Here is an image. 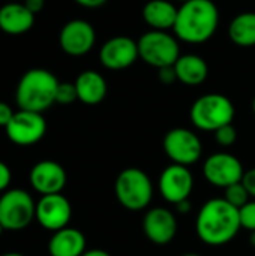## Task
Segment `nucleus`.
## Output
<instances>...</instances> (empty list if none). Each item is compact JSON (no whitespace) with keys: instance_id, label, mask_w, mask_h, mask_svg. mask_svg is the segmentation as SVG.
Instances as JSON below:
<instances>
[{"instance_id":"nucleus-1","label":"nucleus","mask_w":255,"mask_h":256,"mask_svg":"<svg viewBox=\"0 0 255 256\" xmlns=\"http://www.w3.org/2000/svg\"><path fill=\"white\" fill-rule=\"evenodd\" d=\"M239 208L224 198L209 200L198 212L195 230L200 240L209 246H224L231 242L240 230Z\"/></svg>"},{"instance_id":"nucleus-2","label":"nucleus","mask_w":255,"mask_h":256,"mask_svg":"<svg viewBox=\"0 0 255 256\" xmlns=\"http://www.w3.org/2000/svg\"><path fill=\"white\" fill-rule=\"evenodd\" d=\"M219 22V10L212 0H189L177 8L173 32L186 44H203L209 40Z\"/></svg>"},{"instance_id":"nucleus-3","label":"nucleus","mask_w":255,"mask_h":256,"mask_svg":"<svg viewBox=\"0 0 255 256\" xmlns=\"http://www.w3.org/2000/svg\"><path fill=\"white\" fill-rule=\"evenodd\" d=\"M59 87L57 78L47 69L35 68L27 70L15 92V100L20 110L44 112L56 102V92Z\"/></svg>"},{"instance_id":"nucleus-4","label":"nucleus","mask_w":255,"mask_h":256,"mask_svg":"<svg viewBox=\"0 0 255 256\" xmlns=\"http://www.w3.org/2000/svg\"><path fill=\"white\" fill-rule=\"evenodd\" d=\"M189 117L195 128L215 132L225 124H231L234 118V105L224 94L209 93L192 104Z\"/></svg>"},{"instance_id":"nucleus-5","label":"nucleus","mask_w":255,"mask_h":256,"mask_svg":"<svg viewBox=\"0 0 255 256\" xmlns=\"http://www.w3.org/2000/svg\"><path fill=\"white\" fill-rule=\"evenodd\" d=\"M117 201L129 212L144 210L153 196V184L149 176L138 168H126L120 171L114 183Z\"/></svg>"},{"instance_id":"nucleus-6","label":"nucleus","mask_w":255,"mask_h":256,"mask_svg":"<svg viewBox=\"0 0 255 256\" xmlns=\"http://www.w3.org/2000/svg\"><path fill=\"white\" fill-rule=\"evenodd\" d=\"M137 44L140 58L156 69L174 66L177 58L182 56L177 39L162 30L146 32Z\"/></svg>"},{"instance_id":"nucleus-7","label":"nucleus","mask_w":255,"mask_h":256,"mask_svg":"<svg viewBox=\"0 0 255 256\" xmlns=\"http://www.w3.org/2000/svg\"><path fill=\"white\" fill-rule=\"evenodd\" d=\"M35 214L36 204L26 190L11 189L0 196V225L3 230H24L32 224Z\"/></svg>"},{"instance_id":"nucleus-8","label":"nucleus","mask_w":255,"mask_h":256,"mask_svg":"<svg viewBox=\"0 0 255 256\" xmlns=\"http://www.w3.org/2000/svg\"><path fill=\"white\" fill-rule=\"evenodd\" d=\"M164 152L173 164L189 166L200 160L203 146L200 138L189 129L174 128L164 136Z\"/></svg>"},{"instance_id":"nucleus-9","label":"nucleus","mask_w":255,"mask_h":256,"mask_svg":"<svg viewBox=\"0 0 255 256\" xmlns=\"http://www.w3.org/2000/svg\"><path fill=\"white\" fill-rule=\"evenodd\" d=\"M8 138L17 146H33L47 132V122L41 112L20 110L5 128Z\"/></svg>"},{"instance_id":"nucleus-10","label":"nucleus","mask_w":255,"mask_h":256,"mask_svg":"<svg viewBox=\"0 0 255 256\" xmlns=\"http://www.w3.org/2000/svg\"><path fill=\"white\" fill-rule=\"evenodd\" d=\"M203 174L212 186L225 189L242 182L245 171L236 156L230 153H215L206 159Z\"/></svg>"},{"instance_id":"nucleus-11","label":"nucleus","mask_w":255,"mask_h":256,"mask_svg":"<svg viewBox=\"0 0 255 256\" xmlns=\"http://www.w3.org/2000/svg\"><path fill=\"white\" fill-rule=\"evenodd\" d=\"M72 216V207L62 194L44 195L36 204L35 219L48 231H59L68 226Z\"/></svg>"},{"instance_id":"nucleus-12","label":"nucleus","mask_w":255,"mask_h":256,"mask_svg":"<svg viewBox=\"0 0 255 256\" xmlns=\"http://www.w3.org/2000/svg\"><path fill=\"white\" fill-rule=\"evenodd\" d=\"M192 189L194 177L188 166L173 164L167 166L159 177V192L170 204L177 206L179 202L189 200Z\"/></svg>"},{"instance_id":"nucleus-13","label":"nucleus","mask_w":255,"mask_h":256,"mask_svg":"<svg viewBox=\"0 0 255 256\" xmlns=\"http://www.w3.org/2000/svg\"><path fill=\"white\" fill-rule=\"evenodd\" d=\"M96 40L95 28L86 20H71L68 21L59 34L60 48L74 57H80L87 54Z\"/></svg>"},{"instance_id":"nucleus-14","label":"nucleus","mask_w":255,"mask_h":256,"mask_svg":"<svg viewBox=\"0 0 255 256\" xmlns=\"http://www.w3.org/2000/svg\"><path fill=\"white\" fill-rule=\"evenodd\" d=\"M140 58L138 44L128 36H114L108 39L99 51V60L104 68L122 70L134 64Z\"/></svg>"},{"instance_id":"nucleus-15","label":"nucleus","mask_w":255,"mask_h":256,"mask_svg":"<svg viewBox=\"0 0 255 256\" xmlns=\"http://www.w3.org/2000/svg\"><path fill=\"white\" fill-rule=\"evenodd\" d=\"M143 232L153 244L165 246L176 237L177 220L167 208H150L143 219Z\"/></svg>"},{"instance_id":"nucleus-16","label":"nucleus","mask_w":255,"mask_h":256,"mask_svg":"<svg viewBox=\"0 0 255 256\" xmlns=\"http://www.w3.org/2000/svg\"><path fill=\"white\" fill-rule=\"evenodd\" d=\"M30 184L36 192L44 195L60 194L66 184L63 166L54 160H41L30 170Z\"/></svg>"},{"instance_id":"nucleus-17","label":"nucleus","mask_w":255,"mask_h":256,"mask_svg":"<svg viewBox=\"0 0 255 256\" xmlns=\"http://www.w3.org/2000/svg\"><path fill=\"white\" fill-rule=\"evenodd\" d=\"M50 256H81L86 252V237L75 228H63L48 242Z\"/></svg>"},{"instance_id":"nucleus-18","label":"nucleus","mask_w":255,"mask_h":256,"mask_svg":"<svg viewBox=\"0 0 255 256\" xmlns=\"http://www.w3.org/2000/svg\"><path fill=\"white\" fill-rule=\"evenodd\" d=\"M35 14L24 3H6L0 8V28L8 34H23L33 27Z\"/></svg>"},{"instance_id":"nucleus-19","label":"nucleus","mask_w":255,"mask_h":256,"mask_svg":"<svg viewBox=\"0 0 255 256\" xmlns=\"http://www.w3.org/2000/svg\"><path fill=\"white\" fill-rule=\"evenodd\" d=\"M78 100L86 105H98L107 96V81L96 70H84L75 80Z\"/></svg>"},{"instance_id":"nucleus-20","label":"nucleus","mask_w":255,"mask_h":256,"mask_svg":"<svg viewBox=\"0 0 255 256\" xmlns=\"http://www.w3.org/2000/svg\"><path fill=\"white\" fill-rule=\"evenodd\" d=\"M177 18V8L168 0H150L143 8V20L152 30L167 32L173 28Z\"/></svg>"},{"instance_id":"nucleus-21","label":"nucleus","mask_w":255,"mask_h":256,"mask_svg":"<svg viewBox=\"0 0 255 256\" xmlns=\"http://www.w3.org/2000/svg\"><path fill=\"white\" fill-rule=\"evenodd\" d=\"M177 81L185 86H200L209 75V66L204 58L197 54H183L174 63Z\"/></svg>"},{"instance_id":"nucleus-22","label":"nucleus","mask_w":255,"mask_h":256,"mask_svg":"<svg viewBox=\"0 0 255 256\" xmlns=\"http://www.w3.org/2000/svg\"><path fill=\"white\" fill-rule=\"evenodd\" d=\"M228 36L239 46H254L255 12H242L234 16L228 27Z\"/></svg>"},{"instance_id":"nucleus-23","label":"nucleus","mask_w":255,"mask_h":256,"mask_svg":"<svg viewBox=\"0 0 255 256\" xmlns=\"http://www.w3.org/2000/svg\"><path fill=\"white\" fill-rule=\"evenodd\" d=\"M224 200L230 202L236 208H242L246 202H249V194L242 182L234 183L224 189Z\"/></svg>"},{"instance_id":"nucleus-24","label":"nucleus","mask_w":255,"mask_h":256,"mask_svg":"<svg viewBox=\"0 0 255 256\" xmlns=\"http://www.w3.org/2000/svg\"><path fill=\"white\" fill-rule=\"evenodd\" d=\"M78 99L75 84L72 82H59L57 92H56V102L62 105H69L74 100Z\"/></svg>"},{"instance_id":"nucleus-25","label":"nucleus","mask_w":255,"mask_h":256,"mask_svg":"<svg viewBox=\"0 0 255 256\" xmlns=\"http://www.w3.org/2000/svg\"><path fill=\"white\" fill-rule=\"evenodd\" d=\"M213 134H215V141L222 147H230L237 140V130L233 124H225L218 130H215Z\"/></svg>"},{"instance_id":"nucleus-26","label":"nucleus","mask_w":255,"mask_h":256,"mask_svg":"<svg viewBox=\"0 0 255 256\" xmlns=\"http://www.w3.org/2000/svg\"><path fill=\"white\" fill-rule=\"evenodd\" d=\"M239 218L242 228L251 232L255 231V201H249L242 208H239Z\"/></svg>"},{"instance_id":"nucleus-27","label":"nucleus","mask_w":255,"mask_h":256,"mask_svg":"<svg viewBox=\"0 0 255 256\" xmlns=\"http://www.w3.org/2000/svg\"><path fill=\"white\" fill-rule=\"evenodd\" d=\"M158 78L162 84H173L177 81V74H176V69L174 66H165V68H161L158 69Z\"/></svg>"},{"instance_id":"nucleus-28","label":"nucleus","mask_w":255,"mask_h":256,"mask_svg":"<svg viewBox=\"0 0 255 256\" xmlns=\"http://www.w3.org/2000/svg\"><path fill=\"white\" fill-rule=\"evenodd\" d=\"M242 183L246 188L249 196L255 198V168L249 170V171H245V174L242 177Z\"/></svg>"},{"instance_id":"nucleus-29","label":"nucleus","mask_w":255,"mask_h":256,"mask_svg":"<svg viewBox=\"0 0 255 256\" xmlns=\"http://www.w3.org/2000/svg\"><path fill=\"white\" fill-rule=\"evenodd\" d=\"M11 178H12V174H11L9 166L5 162L0 160V192L8 189V186L11 183Z\"/></svg>"},{"instance_id":"nucleus-30","label":"nucleus","mask_w":255,"mask_h":256,"mask_svg":"<svg viewBox=\"0 0 255 256\" xmlns=\"http://www.w3.org/2000/svg\"><path fill=\"white\" fill-rule=\"evenodd\" d=\"M14 114H15V112L12 111V108H11L8 104L0 102V126H2V128H6V126L9 124V122L12 120Z\"/></svg>"},{"instance_id":"nucleus-31","label":"nucleus","mask_w":255,"mask_h":256,"mask_svg":"<svg viewBox=\"0 0 255 256\" xmlns=\"http://www.w3.org/2000/svg\"><path fill=\"white\" fill-rule=\"evenodd\" d=\"M24 6L32 12V14H38L44 9L45 6V0H26Z\"/></svg>"},{"instance_id":"nucleus-32","label":"nucleus","mask_w":255,"mask_h":256,"mask_svg":"<svg viewBox=\"0 0 255 256\" xmlns=\"http://www.w3.org/2000/svg\"><path fill=\"white\" fill-rule=\"evenodd\" d=\"M74 2L81 4V6H84V8H92V9L93 8H99V6L107 3V0H74Z\"/></svg>"},{"instance_id":"nucleus-33","label":"nucleus","mask_w":255,"mask_h":256,"mask_svg":"<svg viewBox=\"0 0 255 256\" xmlns=\"http://www.w3.org/2000/svg\"><path fill=\"white\" fill-rule=\"evenodd\" d=\"M176 207H177V212H179V213L186 214V213H189V210H191V202H189V200H185V201L179 202Z\"/></svg>"},{"instance_id":"nucleus-34","label":"nucleus","mask_w":255,"mask_h":256,"mask_svg":"<svg viewBox=\"0 0 255 256\" xmlns=\"http://www.w3.org/2000/svg\"><path fill=\"white\" fill-rule=\"evenodd\" d=\"M81 256H111L108 252L101 250V249H92V250H86Z\"/></svg>"},{"instance_id":"nucleus-35","label":"nucleus","mask_w":255,"mask_h":256,"mask_svg":"<svg viewBox=\"0 0 255 256\" xmlns=\"http://www.w3.org/2000/svg\"><path fill=\"white\" fill-rule=\"evenodd\" d=\"M249 244H251L252 248H255V231L249 232Z\"/></svg>"},{"instance_id":"nucleus-36","label":"nucleus","mask_w":255,"mask_h":256,"mask_svg":"<svg viewBox=\"0 0 255 256\" xmlns=\"http://www.w3.org/2000/svg\"><path fill=\"white\" fill-rule=\"evenodd\" d=\"M0 256H24V255L17 254V252H9V254H3V255H0Z\"/></svg>"},{"instance_id":"nucleus-37","label":"nucleus","mask_w":255,"mask_h":256,"mask_svg":"<svg viewBox=\"0 0 255 256\" xmlns=\"http://www.w3.org/2000/svg\"><path fill=\"white\" fill-rule=\"evenodd\" d=\"M182 256H200L198 254H185V255H182Z\"/></svg>"},{"instance_id":"nucleus-38","label":"nucleus","mask_w":255,"mask_h":256,"mask_svg":"<svg viewBox=\"0 0 255 256\" xmlns=\"http://www.w3.org/2000/svg\"><path fill=\"white\" fill-rule=\"evenodd\" d=\"M252 111H254V114H255V98L252 99Z\"/></svg>"},{"instance_id":"nucleus-39","label":"nucleus","mask_w":255,"mask_h":256,"mask_svg":"<svg viewBox=\"0 0 255 256\" xmlns=\"http://www.w3.org/2000/svg\"><path fill=\"white\" fill-rule=\"evenodd\" d=\"M3 231H5V230H3V226L0 225V236H2V232H3Z\"/></svg>"},{"instance_id":"nucleus-40","label":"nucleus","mask_w":255,"mask_h":256,"mask_svg":"<svg viewBox=\"0 0 255 256\" xmlns=\"http://www.w3.org/2000/svg\"><path fill=\"white\" fill-rule=\"evenodd\" d=\"M177 2H180V3H185V2H189V0H177Z\"/></svg>"}]
</instances>
